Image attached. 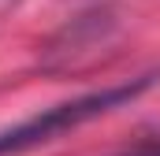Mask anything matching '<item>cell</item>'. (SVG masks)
Returning <instances> with one entry per match:
<instances>
[{"label":"cell","instance_id":"1","mask_svg":"<svg viewBox=\"0 0 160 156\" xmlns=\"http://www.w3.org/2000/svg\"><path fill=\"white\" fill-rule=\"evenodd\" d=\"M153 78L157 75H138V78H130V82L104 85V89L82 93L75 100L52 104L45 112H34V115H26L15 126H4L0 130V156H15V153H26V149H38V145L67 134V130H75L82 123H89V119H97V115H104V112H112V108H119V104H127V100H134L138 93H145L153 85Z\"/></svg>","mask_w":160,"mask_h":156},{"label":"cell","instance_id":"2","mask_svg":"<svg viewBox=\"0 0 160 156\" xmlns=\"http://www.w3.org/2000/svg\"><path fill=\"white\" fill-rule=\"evenodd\" d=\"M116 156H160V134L157 138H145V141H138V145H127L123 153Z\"/></svg>","mask_w":160,"mask_h":156}]
</instances>
